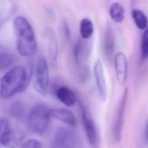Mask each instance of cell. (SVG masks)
<instances>
[{"label": "cell", "instance_id": "6da1fadb", "mask_svg": "<svg viewBox=\"0 0 148 148\" xmlns=\"http://www.w3.org/2000/svg\"><path fill=\"white\" fill-rule=\"evenodd\" d=\"M29 83L30 76L24 66L10 68L0 79V99H7L25 92Z\"/></svg>", "mask_w": 148, "mask_h": 148}, {"label": "cell", "instance_id": "7a4b0ae2", "mask_svg": "<svg viewBox=\"0 0 148 148\" xmlns=\"http://www.w3.org/2000/svg\"><path fill=\"white\" fill-rule=\"evenodd\" d=\"M13 27L16 35L17 51L20 56L29 58L36 54L38 50L37 39L30 22L22 16L15 18Z\"/></svg>", "mask_w": 148, "mask_h": 148}, {"label": "cell", "instance_id": "3957f363", "mask_svg": "<svg viewBox=\"0 0 148 148\" xmlns=\"http://www.w3.org/2000/svg\"><path fill=\"white\" fill-rule=\"evenodd\" d=\"M50 109L42 104L34 106L28 117V123L31 130L38 135H42L47 130L51 119Z\"/></svg>", "mask_w": 148, "mask_h": 148}, {"label": "cell", "instance_id": "277c9868", "mask_svg": "<svg viewBox=\"0 0 148 148\" xmlns=\"http://www.w3.org/2000/svg\"><path fill=\"white\" fill-rule=\"evenodd\" d=\"M50 84L49 66L45 58H39L36 67V77L34 81L35 90L41 95L45 96Z\"/></svg>", "mask_w": 148, "mask_h": 148}, {"label": "cell", "instance_id": "5b68a950", "mask_svg": "<svg viewBox=\"0 0 148 148\" xmlns=\"http://www.w3.org/2000/svg\"><path fill=\"white\" fill-rule=\"evenodd\" d=\"M77 145V137L72 131L61 128L53 138V148H75Z\"/></svg>", "mask_w": 148, "mask_h": 148}, {"label": "cell", "instance_id": "8992f818", "mask_svg": "<svg viewBox=\"0 0 148 148\" xmlns=\"http://www.w3.org/2000/svg\"><path fill=\"white\" fill-rule=\"evenodd\" d=\"M127 99H128V89H125L121 97V99H120V102H119V105L118 107V111L116 113L114 124H113V137L117 142H119L121 138Z\"/></svg>", "mask_w": 148, "mask_h": 148}, {"label": "cell", "instance_id": "52a82bcc", "mask_svg": "<svg viewBox=\"0 0 148 148\" xmlns=\"http://www.w3.org/2000/svg\"><path fill=\"white\" fill-rule=\"evenodd\" d=\"M79 107L81 111L82 122L87 136V139L91 145H95L97 142V132H96V127L93 119L91 117V114L87 111L86 107L81 101H79Z\"/></svg>", "mask_w": 148, "mask_h": 148}, {"label": "cell", "instance_id": "ba28073f", "mask_svg": "<svg viewBox=\"0 0 148 148\" xmlns=\"http://www.w3.org/2000/svg\"><path fill=\"white\" fill-rule=\"evenodd\" d=\"M114 67L116 79L120 86L125 84L128 75V62L125 53L119 51L114 56Z\"/></svg>", "mask_w": 148, "mask_h": 148}, {"label": "cell", "instance_id": "9c48e42d", "mask_svg": "<svg viewBox=\"0 0 148 148\" xmlns=\"http://www.w3.org/2000/svg\"><path fill=\"white\" fill-rule=\"evenodd\" d=\"M93 73H94L97 90L99 92V99L102 101H106V97H107V86H106V80L103 64L100 60L96 61L94 67H93Z\"/></svg>", "mask_w": 148, "mask_h": 148}, {"label": "cell", "instance_id": "30bf717a", "mask_svg": "<svg viewBox=\"0 0 148 148\" xmlns=\"http://www.w3.org/2000/svg\"><path fill=\"white\" fill-rule=\"evenodd\" d=\"M23 139V134L15 132L12 127L7 128L0 136V145H3L8 148H15L18 145Z\"/></svg>", "mask_w": 148, "mask_h": 148}, {"label": "cell", "instance_id": "8fae6325", "mask_svg": "<svg viewBox=\"0 0 148 148\" xmlns=\"http://www.w3.org/2000/svg\"><path fill=\"white\" fill-rule=\"evenodd\" d=\"M46 45L48 49V54L50 57V61L52 65L57 64L58 58V41L54 32L51 28H47L45 32Z\"/></svg>", "mask_w": 148, "mask_h": 148}, {"label": "cell", "instance_id": "7c38bea8", "mask_svg": "<svg viewBox=\"0 0 148 148\" xmlns=\"http://www.w3.org/2000/svg\"><path fill=\"white\" fill-rule=\"evenodd\" d=\"M50 113H51V117L59 121H62L71 126H75L77 124L75 116H74V114L71 111L67 109L52 108V109H50Z\"/></svg>", "mask_w": 148, "mask_h": 148}, {"label": "cell", "instance_id": "4fadbf2b", "mask_svg": "<svg viewBox=\"0 0 148 148\" xmlns=\"http://www.w3.org/2000/svg\"><path fill=\"white\" fill-rule=\"evenodd\" d=\"M58 99L66 106H73L77 102L76 94L67 86H60L56 91Z\"/></svg>", "mask_w": 148, "mask_h": 148}, {"label": "cell", "instance_id": "5bb4252c", "mask_svg": "<svg viewBox=\"0 0 148 148\" xmlns=\"http://www.w3.org/2000/svg\"><path fill=\"white\" fill-rule=\"evenodd\" d=\"M89 47L87 44L85 42V39L79 40L74 48V59L77 64L80 65L86 60V58L89 55Z\"/></svg>", "mask_w": 148, "mask_h": 148}, {"label": "cell", "instance_id": "9a60e30c", "mask_svg": "<svg viewBox=\"0 0 148 148\" xmlns=\"http://www.w3.org/2000/svg\"><path fill=\"white\" fill-rule=\"evenodd\" d=\"M115 50V36L113 31L108 28L105 33L104 38V51L108 58H112Z\"/></svg>", "mask_w": 148, "mask_h": 148}, {"label": "cell", "instance_id": "2e32d148", "mask_svg": "<svg viewBox=\"0 0 148 148\" xmlns=\"http://www.w3.org/2000/svg\"><path fill=\"white\" fill-rule=\"evenodd\" d=\"M109 14L111 18L116 23H122L125 19V8L119 3H113L109 9Z\"/></svg>", "mask_w": 148, "mask_h": 148}, {"label": "cell", "instance_id": "e0dca14e", "mask_svg": "<svg viewBox=\"0 0 148 148\" xmlns=\"http://www.w3.org/2000/svg\"><path fill=\"white\" fill-rule=\"evenodd\" d=\"M79 32L83 39L87 40L92 38L94 32V25L91 19L83 18L79 24Z\"/></svg>", "mask_w": 148, "mask_h": 148}, {"label": "cell", "instance_id": "ac0fdd59", "mask_svg": "<svg viewBox=\"0 0 148 148\" xmlns=\"http://www.w3.org/2000/svg\"><path fill=\"white\" fill-rule=\"evenodd\" d=\"M132 16L136 26L138 29L145 30L148 26V18L142 11L134 9L132 11Z\"/></svg>", "mask_w": 148, "mask_h": 148}, {"label": "cell", "instance_id": "d6986e66", "mask_svg": "<svg viewBox=\"0 0 148 148\" xmlns=\"http://www.w3.org/2000/svg\"><path fill=\"white\" fill-rule=\"evenodd\" d=\"M14 63V56L9 52H0V72L8 70Z\"/></svg>", "mask_w": 148, "mask_h": 148}, {"label": "cell", "instance_id": "ffe728a7", "mask_svg": "<svg viewBox=\"0 0 148 148\" xmlns=\"http://www.w3.org/2000/svg\"><path fill=\"white\" fill-rule=\"evenodd\" d=\"M140 51H141V59L142 60L147 59L148 58V26L145 29V32L142 35Z\"/></svg>", "mask_w": 148, "mask_h": 148}, {"label": "cell", "instance_id": "44dd1931", "mask_svg": "<svg viewBox=\"0 0 148 148\" xmlns=\"http://www.w3.org/2000/svg\"><path fill=\"white\" fill-rule=\"evenodd\" d=\"M23 112H24V106H23V104H21L20 102L14 103L11 108V112L15 117L21 116L23 114Z\"/></svg>", "mask_w": 148, "mask_h": 148}, {"label": "cell", "instance_id": "7402d4cb", "mask_svg": "<svg viewBox=\"0 0 148 148\" xmlns=\"http://www.w3.org/2000/svg\"><path fill=\"white\" fill-rule=\"evenodd\" d=\"M20 148H42L41 143L37 139H29L22 144Z\"/></svg>", "mask_w": 148, "mask_h": 148}, {"label": "cell", "instance_id": "603a6c76", "mask_svg": "<svg viewBox=\"0 0 148 148\" xmlns=\"http://www.w3.org/2000/svg\"><path fill=\"white\" fill-rule=\"evenodd\" d=\"M9 127H11V125L7 119H0V136H1L2 133Z\"/></svg>", "mask_w": 148, "mask_h": 148}, {"label": "cell", "instance_id": "cb8c5ba5", "mask_svg": "<svg viewBox=\"0 0 148 148\" xmlns=\"http://www.w3.org/2000/svg\"><path fill=\"white\" fill-rule=\"evenodd\" d=\"M145 138L148 142V122H147V124L145 125Z\"/></svg>", "mask_w": 148, "mask_h": 148}]
</instances>
